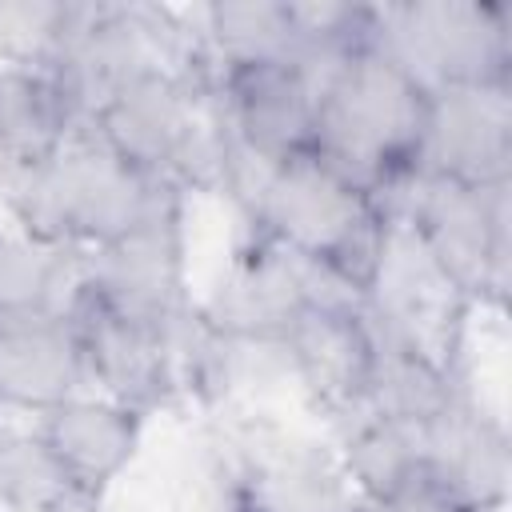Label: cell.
Listing matches in <instances>:
<instances>
[{
    "label": "cell",
    "instance_id": "cell-1",
    "mask_svg": "<svg viewBox=\"0 0 512 512\" xmlns=\"http://www.w3.org/2000/svg\"><path fill=\"white\" fill-rule=\"evenodd\" d=\"M0 212L20 232L80 256L188 212V192L124 164L92 132H76L20 176Z\"/></svg>",
    "mask_w": 512,
    "mask_h": 512
},
{
    "label": "cell",
    "instance_id": "cell-2",
    "mask_svg": "<svg viewBox=\"0 0 512 512\" xmlns=\"http://www.w3.org/2000/svg\"><path fill=\"white\" fill-rule=\"evenodd\" d=\"M424 108L428 92L368 44L316 84L312 152L396 216V204L416 176Z\"/></svg>",
    "mask_w": 512,
    "mask_h": 512
},
{
    "label": "cell",
    "instance_id": "cell-3",
    "mask_svg": "<svg viewBox=\"0 0 512 512\" xmlns=\"http://www.w3.org/2000/svg\"><path fill=\"white\" fill-rule=\"evenodd\" d=\"M240 236L316 260L368 296L388 264L396 216L308 148L272 168Z\"/></svg>",
    "mask_w": 512,
    "mask_h": 512
},
{
    "label": "cell",
    "instance_id": "cell-4",
    "mask_svg": "<svg viewBox=\"0 0 512 512\" xmlns=\"http://www.w3.org/2000/svg\"><path fill=\"white\" fill-rule=\"evenodd\" d=\"M396 224L460 304L504 312L512 284V184L484 188L416 172L396 204Z\"/></svg>",
    "mask_w": 512,
    "mask_h": 512
},
{
    "label": "cell",
    "instance_id": "cell-5",
    "mask_svg": "<svg viewBox=\"0 0 512 512\" xmlns=\"http://www.w3.org/2000/svg\"><path fill=\"white\" fill-rule=\"evenodd\" d=\"M124 164L172 180L192 196L216 188L220 136L204 104L196 56L184 68H148L124 80L88 120V128Z\"/></svg>",
    "mask_w": 512,
    "mask_h": 512
},
{
    "label": "cell",
    "instance_id": "cell-6",
    "mask_svg": "<svg viewBox=\"0 0 512 512\" xmlns=\"http://www.w3.org/2000/svg\"><path fill=\"white\" fill-rule=\"evenodd\" d=\"M372 44L424 92L456 84H512V12L480 0L376 4Z\"/></svg>",
    "mask_w": 512,
    "mask_h": 512
},
{
    "label": "cell",
    "instance_id": "cell-7",
    "mask_svg": "<svg viewBox=\"0 0 512 512\" xmlns=\"http://www.w3.org/2000/svg\"><path fill=\"white\" fill-rule=\"evenodd\" d=\"M76 296L128 324L172 336L196 308L188 272V212L164 216L124 240L80 252Z\"/></svg>",
    "mask_w": 512,
    "mask_h": 512
},
{
    "label": "cell",
    "instance_id": "cell-8",
    "mask_svg": "<svg viewBox=\"0 0 512 512\" xmlns=\"http://www.w3.org/2000/svg\"><path fill=\"white\" fill-rule=\"evenodd\" d=\"M208 116L264 160H288L312 148L316 80L300 64H236L208 68L196 56Z\"/></svg>",
    "mask_w": 512,
    "mask_h": 512
},
{
    "label": "cell",
    "instance_id": "cell-9",
    "mask_svg": "<svg viewBox=\"0 0 512 512\" xmlns=\"http://www.w3.org/2000/svg\"><path fill=\"white\" fill-rule=\"evenodd\" d=\"M416 172L460 184H512V84L428 92Z\"/></svg>",
    "mask_w": 512,
    "mask_h": 512
},
{
    "label": "cell",
    "instance_id": "cell-10",
    "mask_svg": "<svg viewBox=\"0 0 512 512\" xmlns=\"http://www.w3.org/2000/svg\"><path fill=\"white\" fill-rule=\"evenodd\" d=\"M360 308L308 304L284 332L292 392H300L324 424L360 412L368 400L376 348Z\"/></svg>",
    "mask_w": 512,
    "mask_h": 512
},
{
    "label": "cell",
    "instance_id": "cell-11",
    "mask_svg": "<svg viewBox=\"0 0 512 512\" xmlns=\"http://www.w3.org/2000/svg\"><path fill=\"white\" fill-rule=\"evenodd\" d=\"M68 316L80 336L84 368H88V388L140 412L156 416L172 404H180V384H176V364H172V336L148 332L140 324H128L84 296H72Z\"/></svg>",
    "mask_w": 512,
    "mask_h": 512
},
{
    "label": "cell",
    "instance_id": "cell-12",
    "mask_svg": "<svg viewBox=\"0 0 512 512\" xmlns=\"http://www.w3.org/2000/svg\"><path fill=\"white\" fill-rule=\"evenodd\" d=\"M428 488L464 512H504L512 484V440L500 412L472 392L436 424L420 428Z\"/></svg>",
    "mask_w": 512,
    "mask_h": 512
},
{
    "label": "cell",
    "instance_id": "cell-13",
    "mask_svg": "<svg viewBox=\"0 0 512 512\" xmlns=\"http://www.w3.org/2000/svg\"><path fill=\"white\" fill-rule=\"evenodd\" d=\"M196 308L220 332L284 340L292 320L308 308L304 264L276 244L240 236L208 292L196 296Z\"/></svg>",
    "mask_w": 512,
    "mask_h": 512
},
{
    "label": "cell",
    "instance_id": "cell-14",
    "mask_svg": "<svg viewBox=\"0 0 512 512\" xmlns=\"http://www.w3.org/2000/svg\"><path fill=\"white\" fill-rule=\"evenodd\" d=\"M36 432L48 440L64 476L88 504H104V496L124 480V472L140 460L148 416L84 388L72 400L56 404L40 420Z\"/></svg>",
    "mask_w": 512,
    "mask_h": 512
},
{
    "label": "cell",
    "instance_id": "cell-15",
    "mask_svg": "<svg viewBox=\"0 0 512 512\" xmlns=\"http://www.w3.org/2000/svg\"><path fill=\"white\" fill-rule=\"evenodd\" d=\"M88 388L80 336L68 312L0 324V412L40 420Z\"/></svg>",
    "mask_w": 512,
    "mask_h": 512
},
{
    "label": "cell",
    "instance_id": "cell-16",
    "mask_svg": "<svg viewBox=\"0 0 512 512\" xmlns=\"http://www.w3.org/2000/svg\"><path fill=\"white\" fill-rule=\"evenodd\" d=\"M372 348L376 360L364 408L376 416L408 428H428L476 392L464 368V352H440L412 340H372Z\"/></svg>",
    "mask_w": 512,
    "mask_h": 512
},
{
    "label": "cell",
    "instance_id": "cell-17",
    "mask_svg": "<svg viewBox=\"0 0 512 512\" xmlns=\"http://www.w3.org/2000/svg\"><path fill=\"white\" fill-rule=\"evenodd\" d=\"M340 468L360 504H400L428 484L420 428L396 424L368 408L328 424Z\"/></svg>",
    "mask_w": 512,
    "mask_h": 512
},
{
    "label": "cell",
    "instance_id": "cell-18",
    "mask_svg": "<svg viewBox=\"0 0 512 512\" xmlns=\"http://www.w3.org/2000/svg\"><path fill=\"white\" fill-rule=\"evenodd\" d=\"M196 56L208 68L300 64V24L292 0H216L188 8Z\"/></svg>",
    "mask_w": 512,
    "mask_h": 512
},
{
    "label": "cell",
    "instance_id": "cell-19",
    "mask_svg": "<svg viewBox=\"0 0 512 512\" xmlns=\"http://www.w3.org/2000/svg\"><path fill=\"white\" fill-rule=\"evenodd\" d=\"M80 132L76 112L44 68L0 64V164L24 176Z\"/></svg>",
    "mask_w": 512,
    "mask_h": 512
},
{
    "label": "cell",
    "instance_id": "cell-20",
    "mask_svg": "<svg viewBox=\"0 0 512 512\" xmlns=\"http://www.w3.org/2000/svg\"><path fill=\"white\" fill-rule=\"evenodd\" d=\"M76 296V252L0 224V324L68 312Z\"/></svg>",
    "mask_w": 512,
    "mask_h": 512
},
{
    "label": "cell",
    "instance_id": "cell-21",
    "mask_svg": "<svg viewBox=\"0 0 512 512\" xmlns=\"http://www.w3.org/2000/svg\"><path fill=\"white\" fill-rule=\"evenodd\" d=\"M0 508L4 512H100L104 504H88L72 480L64 476L60 460L52 456L48 440L36 424H8L0 436Z\"/></svg>",
    "mask_w": 512,
    "mask_h": 512
},
{
    "label": "cell",
    "instance_id": "cell-22",
    "mask_svg": "<svg viewBox=\"0 0 512 512\" xmlns=\"http://www.w3.org/2000/svg\"><path fill=\"white\" fill-rule=\"evenodd\" d=\"M68 0H0V64H44Z\"/></svg>",
    "mask_w": 512,
    "mask_h": 512
},
{
    "label": "cell",
    "instance_id": "cell-23",
    "mask_svg": "<svg viewBox=\"0 0 512 512\" xmlns=\"http://www.w3.org/2000/svg\"><path fill=\"white\" fill-rule=\"evenodd\" d=\"M392 508H396V512H464V508H456L452 500H444V496H440L436 488H428V484L416 488L412 496H404V500L392 504Z\"/></svg>",
    "mask_w": 512,
    "mask_h": 512
},
{
    "label": "cell",
    "instance_id": "cell-24",
    "mask_svg": "<svg viewBox=\"0 0 512 512\" xmlns=\"http://www.w3.org/2000/svg\"><path fill=\"white\" fill-rule=\"evenodd\" d=\"M4 428H8V416H4V412H0V436H4Z\"/></svg>",
    "mask_w": 512,
    "mask_h": 512
}]
</instances>
